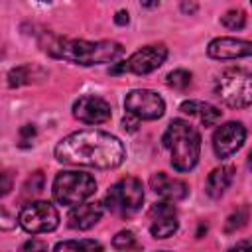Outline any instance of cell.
<instances>
[{"label": "cell", "instance_id": "1", "mask_svg": "<svg viewBox=\"0 0 252 252\" xmlns=\"http://www.w3.org/2000/svg\"><path fill=\"white\" fill-rule=\"evenodd\" d=\"M124 156L122 142L102 130H79L55 146V158L69 165L114 169L124 161Z\"/></svg>", "mask_w": 252, "mask_h": 252}, {"label": "cell", "instance_id": "2", "mask_svg": "<svg viewBox=\"0 0 252 252\" xmlns=\"http://www.w3.org/2000/svg\"><path fill=\"white\" fill-rule=\"evenodd\" d=\"M45 51L57 59L75 65H100L114 63L124 55V47L118 41H87V39H65L51 37L45 43Z\"/></svg>", "mask_w": 252, "mask_h": 252}, {"label": "cell", "instance_id": "3", "mask_svg": "<svg viewBox=\"0 0 252 252\" xmlns=\"http://www.w3.org/2000/svg\"><path fill=\"white\" fill-rule=\"evenodd\" d=\"M163 146L169 150L171 165L175 171H191L201 154V136L193 124L175 118L163 134Z\"/></svg>", "mask_w": 252, "mask_h": 252}, {"label": "cell", "instance_id": "4", "mask_svg": "<svg viewBox=\"0 0 252 252\" xmlns=\"http://www.w3.org/2000/svg\"><path fill=\"white\" fill-rule=\"evenodd\" d=\"M217 96L230 108H246L252 104V73L230 67L222 71L215 83Z\"/></svg>", "mask_w": 252, "mask_h": 252}, {"label": "cell", "instance_id": "5", "mask_svg": "<svg viewBox=\"0 0 252 252\" xmlns=\"http://www.w3.org/2000/svg\"><path fill=\"white\" fill-rule=\"evenodd\" d=\"M96 191V181L93 175L83 171H59L53 179V199L59 205L75 207L85 203Z\"/></svg>", "mask_w": 252, "mask_h": 252}, {"label": "cell", "instance_id": "6", "mask_svg": "<svg viewBox=\"0 0 252 252\" xmlns=\"http://www.w3.org/2000/svg\"><path fill=\"white\" fill-rule=\"evenodd\" d=\"M144 203V187L142 181L136 177H122L118 179L104 197V207L116 217H132L140 211Z\"/></svg>", "mask_w": 252, "mask_h": 252}, {"label": "cell", "instance_id": "7", "mask_svg": "<svg viewBox=\"0 0 252 252\" xmlns=\"http://www.w3.org/2000/svg\"><path fill=\"white\" fill-rule=\"evenodd\" d=\"M18 222L30 234H43L57 228L59 213L49 201H33L22 207L18 215Z\"/></svg>", "mask_w": 252, "mask_h": 252}, {"label": "cell", "instance_id": "8", "mask_svg": "<svg viewBox=\"0 0 252 252\" xmlns=\"http://www.w3.org/2000/svg\"><path fill=\"white\" fill-rule=\"evenodd\" d=\"M126 112L138 116L140 120H158L165 112V102L163 98L150 89H134L126 94L124 100Z\"/></svg>", "mask_w": 252, "mask_h": 252}, {"label": "cell", "instance_id": "9", "mask_svg": "<svg viewBox=\"0 0 252 252\" xmlns=\"http://www.w3.org/2000/svg\"><path fill=\"white\" fill-rule=\"evenodd\" d=\"M167 57V47L158 43V45H146L142 49H138L136 53H132L126 61H122L120 65H116L112 69V73L118 71H128L134 75H148L152 71H156Z\"/></svg>", "mask_w": 252, "mask_h": 252}, {"label": "cell", "instance_id": "10", "mask_svg": "<svg viewBox=\"0 0 252 252\" xmlns=\"http://www.w3.org/2000/svg\"><path fill=\"white\" fill-rule=\"evenodd\" d=\"M246 140V130L240 122H226L222 126H219L213 134V150L217 154V158L224 159L230 158L232 154H236L242 144Z\"/></svg>", "mask_w": 252, "mask_h": 252}, {"label": "cell", "instance_id": "11", "mask_svg": "<svg viewBox=\"0 0 252 252\" xmlns=\"http://www.w3.org/2000/svg\"><path fill=\"white\" fill-rule=\"evenodd\" d=\"M177 209L173 201H161L150 209V232L154 238H169L177 230Z\"/></svg>", "mask_w": 252, "mask_h": 252}, {"label": "cell", "instance_id": "12", "mask_svg": "<svg viewBox=\"0 0 252 252\" xmlns=\"http://www.w3.org/2000/svg\"><path fill=\"white\" fill-rule=\"evenodd\" d=\"M73 116L83 124H102L110 120V104L94 94H85L75 100Z\"/></svg>", "mask_w": 252, "mask_h": 252}, {"label": "cell", "instance_id": "13", "mask_svg": "<svg viewBox=\"0 0 252 252\" xmlns=\"http://www.w3.org/2000/svg\"><path fill=\"white\" fill-rule=\"evenodd\" d=\"M209 57L213 59H238L252 55V41L236 37H217L207 47Z\"/></svg>", "mask_w": 252, "mask_h": 252}, {"label": "cell", "instance_id": "14", "mask_svg": "<svg viewBox=\"0 0 252 252\" xmlns=\"http://www.w3.org/2000/svg\"><path fill=\"white\" fill-rule=\"evenodd\" d=\"M150 187L154 189L156 195H159L161 199L165 201H181L189 195V187L185 181L181 179H175V177H169L167 173L163 171H158L150 177Z\"/></svg>", "mask_w": 252, "mask_h": 252}, {"label": "cell", "instance_id": "15", "mask_svg": "<svg viewBox=\"0 0 252 252\" xmlns=\"http://www.w3.org/2000/svg\"><path fill=\"white\" fill-rule=\"evenodd\" d=\"M104 203H81V205H75L67 217L69 220V226L75 228V230H89L93 228L102 213H104Z\"/></svg>", "mask_w": 252, "mask_h": 252}, {"label": "cell", "instance_id": "16", "mask_svg": "<svg viewBox=\"0 0 252 252\" xmlns=\"http://www.w3.org/2000/svg\"><path fill=\"white\" fill-rule=\"evenodd\" d=\"M232 177H234V167L232 165L215 167L207 177V185H205L207 195L211 199H220L224 195V191L228 189V185L232 183Z\"/></svg>", "mask_w": 252, "mask_h": 252}, {"label": "cell", "instance_id": "17", "mask_svg": "<svg viewBox=\"0 0 252 252\" xmlns=\"http://www.w3.org/2000/svg\"><path fill=\"white\" fill-rule=\"evenodd\" d=\"M179 110L189 114V116H199V120L205 126H215L222 116V112L217 106H213L209 102H201V100H185L179 106Z\"/></svg>", "mask_w": 252, "mask_h": 252}, {"label": "cell", "instance_id": "18", "mask_svg": "<svg viewBox=\"0 0 252 252\" xmlns=\"http://www.w3.org/2000/svg\"><path fill=\"white\" fill-rule=\"evenodd\" d=\"M220 24L224 28H228V30H242L246 26V14L242 10H238V8L228 10V12H224L220 16Z\"/></svg>", "mask_w": 252, "mask_h": 252}, {"label": "cell", "instance_id": "19", "mask_svg": "<svg viewBox=\"0 0 252 252\" xmlns=\"http://www.w3.org/2000/svg\"><path fill=\"white\" fill-rule=\"evenodd\" d=\"M55 250H102V244L96 240H65L53 246Z\"/></svg>", "mask_w": 252, "mask_h": 252}, {"label": "cell", "instance_id": "20", "mask_svg": "<svg viewBox=\"0 0 252 252\" xmlns=\"http://www.w3.org/2000/svg\"><path fill=\"white\" fill-rule=\"evenodd\" d=\"M246 220H248V207H240V209H236L228 219H226V222H224V232H236V230H240L244 224H246Z\"/></svg>", "mask_w": 252, "mask_h": 252}, {"label": "cell", "instance_id": "21", "mask_svg": "<svg viewBox=\"0 0 252 252\" xmlns=\"http://www.w3.org/2000/svg\"><path fill=\"white\" fill-rule=\"evenodd\" d=\"M167 85L171 87V89H175V91H185L189 85H191V73L189 71H185V69H175V71H171L169 75H167Z\"/></svg>", "mask_w": 252, "mask_h": 252}, {"label": "cell", "instance_id": "22", "mask_svg": "<svg viewBox=\"0 0 252 252\" xmlns=\"http://www.w3.org/2000/svg\"><path fill=\"white\" fill-rule=\"evenodd\" d=\"M32 67L30 65H22V67H16L8 73V85L10 87H20V85H26L32 81Z\"/></svg>", "mask_w": 252, "mask_h": 252}, {"label": "cell", "instance_id": "23", "mask_svg": "<svg viewBox=\"0 0 252 252\" xmlns=\"http://www.w3.org/2000/svg\"><path fill=\"white\" fill-rule=\"evenodd\" d=\"M112 246H114L116 250H128V248H138V242H136L134 232H130V230H120V232L112 238Z\"/></svg>", "mask_w": 252, "mask_h": 252}, {"label": "cell", "instance_id": "24", "mask_svg": "<svg viewBox=\"0 0 252 252\" xmlns=\"http://www.w3.org/2000/svg\"><path fill=\"white\" fill-rule=\"evenodd\" d=\"M43 183H45L43 173H41V171H33V173L28 177L26 185H24V193H32V195H35V193H39V191L43 189Z\"/></svg>", "mask_w": 252, "mask_h": 252}, {"label": "cell", "instance_id": "25", "mask_svg": "<svg viewBox=\"0 0 252 252\" xmlns=\"http://www.w3.org/2000/svg\"><path fill=\"white\" fill-rule=\"evenodd\" d=\"M33 136H35V128H33L32 124L22 126V128H20V146H22V148L30 146L32 140H33Z\"/></svg>", "mask_w": 252, "mask_h": 252}, {"label": "cell", "instance_id": "26", "mask_svg": "<svg viewBox=\"0 0 252 252\" xmlns=\"http://www.w3.org/2000/svg\"><path fill=\"white\" fill-rule=\"evenodd\" d=\"M138 122H140V118H138V116H134V114L126 112V116L122 118V128H124V130H128V132H136V130H138Z\"/></svg>", "mask_w": 252, "mask_h": 252}, {"label": "cell", "instance_id": "27", "mask_svg": "<svg viewBox=\"0 0 252 252\" xmlns=\"http://www.w3.org/2000/svg\"><path fill=\"white\" fill-rule=\"evenodd\" d=\"M22 250H47V244L45 242H39V240H30L22 246Z\"/></svg>", "mask_w": 252, "mask_h": 252}, {"label": "cell", "instance_id": "28", "mask_svg": "<svg viewBox=\"0 0 252 252\" xmlns=\"http://www.w3.org/2000/svg\"><path fill=\"white\" fill-rule=\"evenodd\" d=\"M10 189H12L10 173H8V171H4V173H2V195H8V193H10Z\"/></svg>", "mask_w": 252, "mask_h": 252}, {"label": "cell", "instance_id": "29", "mask_svg": "<svg viewBox=\"0 0 252 252\" xmlns=\"http://www.w3.org/2000/svg\"><path fill=\"white\" fill-rule=\"evenodd\" d=\"M181 12L183 14H193V12H197V4L195 2H189V0H183L181 2Z\"/></svg>", "mask_w": 252, "mask_h": 252}, {"label": "cell", "instance_id": "30", "mask_svg": "<svg viewBox=\"0 0 252 252\" xmlns=\"http://www.w3.org/2000/svg\"><path fill=\"white\" fill-rule=\"evenodd\" d=\"M128 12H124V10H120V12H116V16H114V22L118 24V26H126L128 24Z\"/></svg>", "mask_w": 252, "mask_h": 252}, {"label": "cell", "instance_id": "31", "mask_svg": "<svg viewBox=\"0 0 252 252\" xmlns=\"http://www.w3.org/2000/svg\"><path fill=\"white\" fill-rule=\"evenodd\" d=\"M140 4H142V6H146V8H154V6H158V4H159V0H140Z\"/></svg>", "mask_w": 252, "mask_h": 252}, {"label": "cell", "instance_id": "32", "mask_svg": "<svg viewBox=\"0 0 252 252\" xmlns=\"http://www.w3.org/2000/svg\"><path fill=\"white\" fill-rule=\"evenodd\" d=\"M232 248H252V242H238V244H234Z\"/></svg>", "mask_w": 252, "mask_h": 252}, {"label": "cell", "instance_id": "33", "mask_svg": "<svg viewBox=\"0 0 252 252\" xmlns=\"http://www.w3.org/2000/svg\"><path fill=\"white\" fill-rule=\"evenodd\" d=\"M248 167L252 169V152H250V156H248Z\"/></svg>", "mask_w": 252, "mask_h": 252}, {"label": "cell", "instance_id": "34", "mask_svg": "<svg viewBox=\"0 0 252 252\" xmlns=\"http://www.w3.org/2000/svg\"><path fill=\"white\" fill-rule=\"evenodd\" d=\"M37 2H41V4H49V2H53V0H37Z\"/></svg>", "mask_w": 252, "mask_h": 252}]
</instances>
